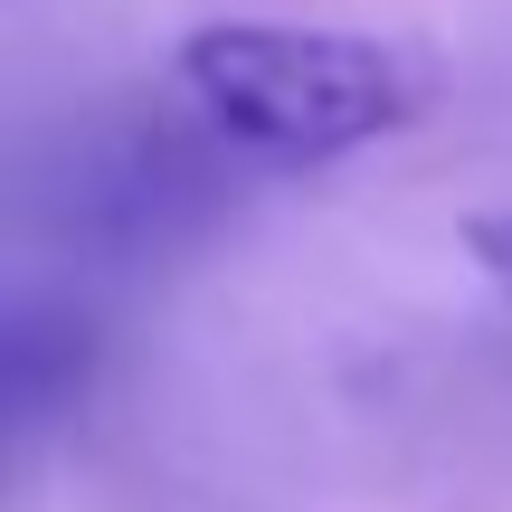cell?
Segmentation results:
<instances>
[{"instance_id":"obj_2","label":"cell","mask_w":512,"mask_h":512,"mask_svg":"<svg viewBox=\"0 0 512 512\" xmlns=\"http://www.w3.org/2000/svg\"><path fill=\"white\" fill-rule=\"evenodd\" d=\"M465 247H475V266L503 285V304H512V209H494V219H475L465 228Z\"/></svg>"},{"instance_id":"obj_1","label":"cell","mask_w":512,"mask_h":512,"mask_svg":"<svg viewBox=\"0 0 512 512\" xmlns=\"http://www.w3.org/2000/svg\"><path fill=\"white\" fill-rule=\"evenodd\" d=\"M209 143L256 162H342L408 133L437 105V57L370 29H294V19H209L171 57Z\"/></svg>"}]
</instances>
